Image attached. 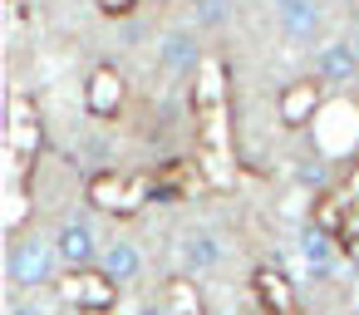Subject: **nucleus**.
<instances>
[{
	"mask_svg": "<svg viewBox=\"0 0 359 315\" xmlns=\"http://www.w3.org/2000/svg\"><path fill=\"white\" fill-rule=\"evenodd\" d=\"M60 251H55V236H20L15 246H11V256H6V271H11V281L20 286V290H40V286H50L55 276H60Z\"/></svg>",
	"mask_w": 359,
	"mask_h": 315,
	"instance_id": "obj_1",
	"label": "nucleus"
},
{
	"mask_svg": "<svg viewBox=\"0 0 359 315\" xmlns=\"http://www.w3.org/2000/svg\"><path fill=\"white\" fill-rule=\"evenodd\" d=\"M55 251H60V261H65L69 271H89V266L104 256V246L94 241V227H89L84 217L60 222V232H55Z\"/></svg>",
	"mask_w": 359,
	"mask_h": 315,
	"instance_id": "obj_2",
	"label": "nucleus"
},
{
	"mask_svg": "<svg viewBox=\"0 0 359 315\" xmlns=\"http://www.w3.org/2000/svg\"><path fill=\"white\" fill-rule=\"evenodd\" d=\"M60 295H65L69 305H79V310H94V315H104V310L114 305L118 286H114L104 271H69V276L60 281Z\"/></svg>",
	"mask_w": 359,
	"mask_h": 315,
	"instance_id": "obj_3",
	"label": "nucleus"
},
{
	"mask_svg": "<svg viewBox=\"0 0 359 315\" xmlns=\"http://www.w3.org/2000/svg\"><path fill=\"white\" fill-rule=\"evenodd\" d=\"M89 202L104 207V212H133V207L143 202V182H128L123 173L104 168V173L89 177Z\"/></svg>",
	"mask_w": 359,
	"mask_h": 315,
	"instance_id": "obj_4",
	"label": "nucleus"
},
{
	"mask_svg": "<svg viewBox=\"0 0 359 315\" xmlns=\"http://www.w3.org/2000/svg\"><path fill=\"white\" fill-rule=\"evenodd\" d=\"M123 99H128L123 74L109 69V65H99V69L89 74V84H84V104H89V114H94V119H118Z\"/></svg>",
	"mask_w": 359,
	"mask_h": 315,
	"instance_id": "obj_5",
	"label": "nucleus"
},
{
	"mask_svg": "<svg viewBox=\"0 0 359 315\" xmlns=\"http://www.w3.org/2000/svg\"><path fill=\"white\" fill-rule=\"evenodd\" d=\"M359 74V45L354 40H325L315 50V79L320 84H349Z\"/></svg>",
	"mask_w": 359,
	"mask_h": 315,
	"instance_id": "obj_6",
	"label": "nucleus"
},
{
	"mask_svg": "<svg viewBox=\"0 0 359 315\" xmlns=\"http://www.w3.org/2000/svg\"><path fill=\"white\" fill-rule=\"evenodd\" d=\"M158 65H163L168 74H197V69H202V45H197V35H192V30H168V35L158 40Z\"/></svg>",
	"mask_w": 359,
	"mask_h": 315,
	"instance_id": "obj_7",
	"label": "nucleus"
},
{
	"mask_svg": "<svg viewBox=\"0 0 359 315\" xmlns=\"http://www.w3.org/2000/svg\"><path fill=\"white\" fill-rule=\"evenodd\" d=\"M99 271H104L114 286H128V281H138V276H143V251H138L128 236H114V241H104Z\"/></svg>",
	"mask_w": 359,
	"mask_h": 315,
	"instance_id": "obj_8",
	"label": "nucleus"
},
{
	"mask_svg": "<svg viewBox=\"0 0 359 315\" xmlns=\"http://www.w3.org/2000/svg\"><path fill=\"white\" fill-rule=\"evenodd\" d=\"M276 25L290 40H315L320 25H325V11L315 6V0H285V6H276Z\"/></svg>",
	"mask_w": 359,
	"mask_h": 315,
	"instance_id": "obj_9",
	"label": "nucleus"
},
{
	"mask_svg": "<svg viewBox=\"0 0 359 315\" xmlns=\"http://www.w3.org/2000/svg\"><path fill=\"white\" fill-rule=\"evenodd\" d=\"M315 109H320V84L315 79H300V84H290L280 94V123H290V128H300L305 119H315Z\"/></svg>",
	"mask_w": 359,
	"mask_h": 315,
	"instance_id": "obj_10",
	"label": "nucleus"
},
{
	"mask_svg": "<svg viewBox=\"0 0 359 315\" xmlns=\"http://www.w3.org/2000/svg\"><path fill=\"white\" fill-rule=\"evenodd\" d=\"M182 261H187V271H217V261H222V241L207 232V227H192V232H182Z\"/></svg>",
	"mask_w": 359,
	"mask_h": 315,
	"instance_id": "obj_11",
	"label": "nucleus"
},
{
	"mask_svg": "<svg viewBox=\"0 0 359 315\" xmlns=\"http://www.w3.org/2000/svg\"><path fill=\"white\" fill-rule=\"evenodd\" d=\"M300 256H305V266H310L315 276H330V271H334V236L310 222V227L300 232Z\"/></svg>",
	"mask_w": 359,
	"mask_h": 315,
	"instance_id": "obj_12",
	"label": "nucleus"
},
{
	"mask_svg": "<svg viewBox=\"0 0 359 315\" xmlns=\"http://www.w3.org/2000/svg\"><path fill=\"white\" fill-rule=\"evenodd\" d=\"M256 286H261L271 315H290V310H295V305H290V290H285V281H280L276 271H256Z\"/></svg>",
	"mask_w": 359,
	"mask_h": 315,
	"instance_id": "obj_13",
	"label": "nucleus"
},
{
	"mask_svg": "<svg viewBox=\"0 0 359 315\" xmlns=\"http://www.w3.org/2000/svg\"><path fill=\"white\" fill-rule=\"evenodd\" d=\"M163 310H168V315H207V310H202V295H197L187 281H172V286H168Z\"/></svg>",
	"mask_w": 359,
	"mask_h": 315,
	"instance_id": "obj_14",
	"label": "nucleus"
},
{
	"mask_svg": "<svg viewBox=\"0 0 359 315\" xmlns=\"http://www.w3.org/2000/svg\"><path fill=\"white\" fill-rule=\"evenodd\" d=\"M295 177H300V187H325V177H330V168H325L320 158H300V168H295Z\"/></svg>",
	"mask_w": 359,
	"mask_h": 315,
	"instance_id": "obj_15",
	"label": "nucleus"
},
{
	"mask_svg": "<svg viewBox=\"0 0 359 315\" xmlns=\"http://www.w3.org/2000/svg\"><path fill=\"white\" fill-rule=\"evenodd\" d=\"M226 6H222V0H202V6H197V25H226Z\"/></svg>",
	"mask_w": 359,
	"mask_h": 315,
	"instance_id": "obj_16",
	"label": "nucleus"
},
{
	"mask_svg": "<svg viewBox=\"0 0 359 315\" xmlns=\"http://www.w3.org/2000/svg\"><path fill=\"white\" fill-rule=\"evenodd\" d=\"M109 20H128L133 11H138V0H104V6H99Z\"/></svg>",
	"mask_w": 359,
	"mask_h": 315,
	"instance_id": "obj_17",
	"label": "nucleus"
},
{
	"mask_svg": "<svg viewBox=\"0 0 359 315\" xmlns=\"http://www.w3.org/2000/svg\"><path fill=\"white\" fill-rule=\"evenodd\" d=\"M339 241H349V246H359V202L349 207V217H344V232H339Z\"/></svg>",
	"mask_w": 359,
	"mask_h": 315,
	"instance_id": "obj_18",
	"label": "nucleus"
},
{
	"mask_svg": "<svg viewBox=\"0 0 359 315\" xmlns=\"http://www.w3.org/2000/svg\"><path fill=\"white\" fill-rule=\"evenodd\" d=\"M11 315H50V310H45L40 300H15V305H11Z\"/></svg>",
	"mask_w": 359,
	"mask_h": 315,
	"instance_id": "obj_19",
	"label": "nucleus"
},
{
	"mask_svg": "<svg viewBox=\"0 0 359 315\" xmlns=\"http://www.w3.org/2000/svg\"><path fill=\"white\" fill-rule=\"evenodd\" d=\"M138 315H168V310H163V305H153V310H138Z\"/></svg>",
	"mask_w": 359,
	"mask_h": 315,
	"instance_id": "obj_20",
	"label": "nucleus"
},
{
	"mask_svg": "<svg viewBox=\"0 0 359 315\" xmlns=\"http://www.w3.org/2000/svg\"><path fill=\"white\" fill-rule=\"evenodd\" d=\"M354 45H359V35H354Z\"/></svg>",
	"mask_w": 359,
	"mask_h": 315,
	"instance_id": "obj_21",
	"label": "nucleus"
}]
</instances>
